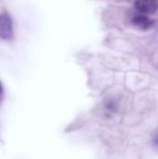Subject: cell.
<instances>
[{
  "mask_svg": "<svg viewBox=\"0 0 158 159\" xmlns=\"http://www.w3.org/2000/svg\"><path fill=\"white\" fill-rule=\"evenodd\" d=\"M134 8L137 13L148 16L156 12L158 8V3L152 0H139L134 3Z\"/></svg>",
  "mask_w": 158,
  "mask_h": 159,
  "instance_id": "6da1fadb",
  "label": "cell"
},
{
  "mask_svg": "<svg viewBox=\"0 0 158 159\" xmlns=\"http://www.w3.org/2000/svg\"><path fill=\"white\" fill-rule=\"evenodd\" d=\"M13 25L10 16L3 11L0 13V37L3 39H8L12 36Z\"/></svg>",
  "mask_w": 158,
  "mask_h": 159,
  "instance_id": "7a4b0ae2",
  "label": "cell"
},
{
  "mask_svg": "<svg viewBox=\"0 0 158 159\" xmlns=\"http://www.w3.org/2000/svg\"><path fill=\"white\" fill-rule=\"evenodd\" d=\"M131 23L139 29L147 30L154 25L155 21L149 16L136 13V14L132 15V17H131Z\"/></svg>",
  "mask_w": 158,
  "mask_h": 159,
  "instance_id": "3957f363",
  "label": "cell"
},
{
  "mask_svg": "<svg viewBox=\"0 0 158 159\" xmlns=\"http://www.w3.org/2000/svg\"><path fill=\"white\" fill-rule=\"evenodd\" d=\"M152 142H153V145L158 149V130H156V132H155V134L153 135V140H152Z\"/></svg>",
  "mask_w": 158,
  "mask_h": 159,
  "instance_id": "277c9868",
  "label": "cell"
},
{
  "mask_svg": "<svg viewBox=\"0 0 158 159\" xmlns=\"http://www.w3.org/2000/svg\"><path fill=\"white\" fill-rule=\"evenodd\" d=\"M3 92V88H2V85H1V82H0V94Z\"/></svg>",
  "mask_w": 158,
  "mask_h": 159,
  "instance_id": "5b68a950",
  "label": "cell"
}]
</instances>
